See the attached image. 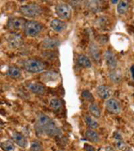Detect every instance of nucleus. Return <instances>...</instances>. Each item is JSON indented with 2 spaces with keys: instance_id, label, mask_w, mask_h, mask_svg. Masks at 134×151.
<instances>
[{
  "instance_id": "f257e3e1",
  "label": "nucleus",
  "mask_w": 134,
  "mask_h": 151,
  "mask_svg": "<svg viewBox=\"0 0 134 151\" xmlns=\"http://www.w3.org/2000/svg\"><path fill=\"white\" fill-rule=\"evenodd\" d=\"M35 129L38 133L46 134L50 137H58L61 135V130L56 126L54 121L44 114H39Z\"/></svg>"
},
{
  "instance_id": "473e14b6",
  "label": "nucleus",
  "mask_w": 134,
  "mask_h": 151,
  "mask_svg": "<svg viewBox=\"0 0 134 151\" xmlns=\"http://www.w3.org/2000/svg\"><path fill=\"white\" fill-rule=\"evenodd\" d=\"M130 73H131V76H132V79L134 81V65H132L130 67Z\"/></svg>"
},
{
  "instance_id": "423d86ee",
  "label": "nucleus",
  "mask_w": 134,
  "mask_h": 151,
  "mask_svg": "<svg viewBox=\"0 0 134 151\" xmlns=\"http://www.w3.org/2000/svg\"><path fill=\"white\" fill-rule=\"evenodd\" d=\"M26 22L22 18H10L7 22V28L12 31H21L22 29H24Z\"/></svg>"
},
{
  "instance_id": "bb28decb",
  "label": "nucleus",
  "mask_w": 134,
  "mask_h": 151,
  "mask_svg": "<svg viewBox=\"0 0 134 151\" xmlns=\"http://www.w3.org/2000/svg\"><path fill=\"white\" fill-rule=\"evenodd\" d=\"M81 96H82L83 99H85L86 100H88L89 102H93L94 101V97L91 94V92L89 91V90H83L82 93H81Z\"/></svg>"
},
{
  "instance_id": "72a5a7b5",
  "label": "nucleus",
  "mask_w": 134,
  "mask_h": 151,
  "mask_svg": "<svg viewBox=\"0 0 134 151\" xmlns=\"http://www.w3.org/2000/svg\"><path fill=\"white\" fill-rule=\"evenodd\" d=\"M106 151H115L112 147H110V146H108V147H107V148H106Z\"/></svg>"
},
{
  "instance_id": "f3484780",
  "label": "nucleus",
  "mask_w": 134,
  "mask_h": 151,
  "mask_svg": "<svg viewBox=\"0 0 134 151\" xmlns=\"http://www.w3.org/2000/svg\"><path fill=\"white\" fill-rule=\"evenodd\" d=\"M77 64L81 66V67H83V68H89V67H91V61L90 59L84 55H80L77 58Z\"/></svg>"
},
{
  "instance_id": "f704fd0d",
  "label": "nucleus",
  "mask_w": 134,
  "mask_h": 151,
  "mask_svg": "<svg viewBox=\"0 0 134 151\" xmlns=\"http://www.w3.org/2000/svg\"><path fill=\"white\" fill-rule=\"evenodd\" d=\"M124 151H132L130 147H128V148H125V150Z\"/></svg>"
},
{
  "instance_id": "6e6552de",
  "label": "nucleus",
  "mask_w": 134,
  "mask_h": 151,
  "mask_svg": "<svg viewBox=\"0 0 134 151\" xmlns=\"http://www.w3.org/2000/svg\"><path fill=\"white\" fill-rule=\"evenodd\" d=\"M104 58H105V61H106L107 66L109 67V69L114 70V69L116 68V66H117V59H116L115 54L111 50L106 51V53L104 55Z\"/></svg>"
},
{
  "instance_id": "7c9ffc66",
  "label": "nucleus",
  "mask_w": 134,
  "mask_h": 151,
  "mask_svg": "<svg viewBox=\"0 0 134 151\" xmlns=\"http://www.w3.org/2000/svg\"><path fill=\"white\" fill-rule=\"evenodd\" d=\"M107 40H108V39H107V36L102 35V36L98 37V41H99L100 43H102V44H106V43L107 42Z\"/></svg>"
},
{
  "instance_id": "0eeeda50",
  "label": "nucleus",
  "mask_w": 134,
  "mask_h": 151,
  "mask_svg": "<svg viewBox=\"0 0 134 151\" xmlns=\"http://www.w3.org/2000/svg\"><path fill=\"white\" fill-rule=\"evenodd\" d=\"M106 108L111 114H119L122 109V106L119 100L115 99H109L106 102Z\"/></svg>"
},
{
  "instance_id": "c85d7f7f",
  "label": "nucleus",
  "mask_w": 134,
  "mask_h": 151,
  "mask_svg": "<svg viewBox=\"0 0 134 151\" xmlns=\"http://www.w3.org/2000/svg\"><path fill=\"white\" fill-rule=\"evenodd\" d=\"M115 145H116V147H117L119 149H122V148L125 147V143L122 141V139H121V140H116V141H115Z\"/></svg>"
},
{
  "instance_id": "2eb2a0df",
  "label": "nucleus",
  "mask_w": 134,
  "mask_h": 151,
  "mask_svg": "<svg viewBox=\"0 0 134 151\" xmlns=\"http://www.w3.org/2000/svg\"><path fill=\"white\" fill-rule=\"evenodd\" d=\"M12 139H13V141H14V143H16L19 147H27V144H28L27 139L22 134H21L19 132H14Z\"/></svg>"
},
{
  "instance_id": "1a4fd4ad",
  "label": "nucleus",
  "mask_w": 134,
  "mask_h": 151,
  "mask_svg": "<svg viewBox=\"0 0 134 151\" xmlns=\"http://www.w3.org/2000/svg\"><path fill=\"white\" fill-rule=\"evenodd\" d=\"M97 94L102 99H109L112 95V89L106 85H100L97 88Z\"/></svg>"
},
{
  "instance_id": "9d476101",
  "label": "nucleus",
  "mask_w": 134,
  "mask_h": 151,
  "mask_svg": "<svg viewBox=\"0 0 134 151\" xmlns=\"http://www.w3.org/2000/svg\"><path fill=\"white\" fill-rule=\"evenodd\" d=\"M89 52L90 56L92 57V59L94 60V61L96 63L99 64L100 61H101V53H100V49L96 43H94V42L90 43Z\"/></svg>"
},
{
  "instance_id": "e433bc0d",
  "label": "nucleus",
  "mask_w": 134,
  "mask_h": 151,
  "mask_svg": "<svg viewBox=\"0 0 134 151\" xmlns=\"http://www.w3.org/2000/svg\"><path fill=\"white\" fill-rule=\"evenodd\" d=\"M133 95H134V93H133Z\"/></svg>"
},
{
  "instance_id": "393cba45",
  "label": "nucleus",
  "mask_w": 134,
  "mask_h": 151,
  "mask_svg": "<svg viewBox=\"0 0 134 151\" xmlns=\"http://www.w3.org/2000/svg\"><path fill=\"white\" fill-rule=\"evenodd\" d=\"M30 151H43L42 144L38 140H34L30 145Z\"/></svg>"
},
{
  "instance_id": "f8f14e48",
  "label": "nucleus",
  "mask_w": 134,
  "mask_h": 151,
  "mask_svg": "<svg viewBox=\"0 0 134 151\" xmlns=\"http://www.w3.org/2000/svg\"><path fill=\"white\" fill-rule=\"evenodd\" d=\"M60 40L55 38H47L41 43V47L44 49H54L59 47Z\"/></svg>"
},
{
  "instance_id": "39448f33",
  "label": "nucleus",
  "mask_w": 134,
  "mask_h": 151,
  "mask_svg": "<svg viewBox=\"0 0 134 151\" xmlns=\"http://www.w3.org/2000/svg\"><path fill=\"white\" fill-rule=\"evenodd\" d=\"M55 14L62 20H68L72 16V9L68 4L60 3L55 6Z\"/></svg>"
},
{
  "instance_id": "5701e85b",
  "label": "nucleus",
  "mask_w": 134,
  "mask_h": 151,
  "mask_svg": "<svg viewBox=\"0 0 134 151\" xmlns=\"http://www.w3.org/2000/svg\"><path fill=\"white\" fill-rule=\"evenodd\" d=\"M1 147L4 151H14V145L11 140H6L1 143Z\"/></svg>"
},
{
  "instance_id": "cd10ccee",
  "label": "nucleus",
  "mask_w": 134,
  "mask_h": 151,
  "mask_svg": "<svg viewBox=\"0 0 134 151\" xmlns=\"http://www.w3.org/2000/svg\"><path fill=\"white\" fill-rule=\"evenodd\" d=\"M110 79H112L113 81H120V80H121V77L119 76V75H117V73H115V72H113V73H110Z\"/></svg>"
},
{
  "instance_id": "4468645a",
  "label": "nucleus",
  "mask_w": 134,
  "mask_h": 151,
  "mask_svg": "<svg viewBox=\"0 0 134 151\" xmlns=\"http://www.w3.org/2000/svg\"><path fill=\"white\" fill-rule=\"evenodd\" d=\"M28 88L32 93H34L36 95H43V94H45V91H46L45 87L42 84L38 83V82L30 83L28 85Z\"/></svg>"
},
{
  "instance_id": "a878e982",
  "label": "nucleus",
  "mask_w": 134,
  "mask_h": 151,
  "mask_svg": "<svg viewBox=\"0 0 134 151\" xmlns=\"http://www.w3.org/2000/svg\"><path fill=\"white\" fill-rule=\"evenodd\" d=\"M56 78H58V74L56 73H53V72H48V73H46L43 76H42V79L47 82L48 81H54L55 80Z\"/></svg>"
},
{
  "instance_id": "6ab92c4d",
  "label": "nucleus",
  "mask_w": 134,
  "mask_h": 151,
  "mask_svg": "<svg viewBox=\"0 0 134 151\" xmlns=\"http://www.w3.org/2000/svg\"><path fill=\"white\" fill-rule=\"evenodd\" d=\"M7 75L13 79H20L22 77V72L15 66H10L7 70Z\"/></svg>"
},
{
  "instance_id": "c9c22d12",
  "label": "nucleus",
  "mask_w": 134,
  "mask_h": 151,
  "mask_svg": "<svg viewBox=\"0 0 134 151\" xmlns=\"http://www.w3.org/2000/svg\"><path fill=\"white\" fill-rule=\"evenodd\" d=\"M112 3H113V4H117V5H118L119 2H118V1H112Z\"/></svg>"
},
{
  "instance_id": "a211bd4d",
  "label": "nucleus",
  "mask_w": 134,
  "mask_h": 151,
  "mask_svg": "<svg viewBox=\"0 0 134 151\" xmlns=\"http://www.w3.org/2000/svg\"><path fill=\"white\" fill-rule=\"evenodd\" d=\"M84 120H85V123L89 127V129H97L98 128L99 124L97 123V121L92 116V115H89V114H86L84 116Z\"/></svg>"
},
{
  "instance_id": "b1692460",
  "label": "nucleus",
  "mask_w": 134,
  "mask_h": 151,
  "mask_svg": "<svg viewBox=\"0 0 134 151\" xmlns=\"http://www.w3.org/2000/svg\"><path fill=\"white\" fill-rule=\"evenodd\" d=\"M49 106H50V107H51L53 110L57 111V110H59V109L62 107V102H61V100L58 99H53L50 100Z\"/></svg>"
},
{
  "instance_id": "9b49d317",
  "label": "nucleus",
  "mask_w": 134,
  "mask_h": 151,
  "mask_svg": "<svg viewBox=\"0 0 134 151\" xmlns=\"http://www.w3.org/2000/svg\"><path fill=\"white\" fill-rule=\"evenodd\" d=\"M7 43L11 47L16 48L21 46L22 43V38L18 33H11L7 37Z\"/></svg>"
},
{
  "instance_id": "2f4dec72",
  "label": "nucleus",
  "mask_w": 134,
  "mask_h": 151,
  "mask_svg": "<svg viewBox=\"0 0 134 151\" xmlns=\"http://www.w3.org/2000/svg\"><path fill=\"white\" fill-rule=\"evenodd\" d=\"M84 147H85V150H86V151H96L95 148H94L92 146L89 145V144H85V145H84Z\"/></svg>"
},
{
  "instance_id": "ddd939ff",
  "label": "nucleus",
  "mask_w": 134,
  "mask_h": 151,
  "mask_svg": "<svg viewBox=\"0 0 134 151\" xmlns=\"http://www.w3.org/2000/svg\"><path fill=\"white\" fill-rule=\"evenodd\" d=\"M50 27L53 31H55L56 32H62L67 28V24H66V22H64L61 20L54 19L50 22Z\"/></svg>"
},
{
  "instance_id": "20e7f679",
  "label": "nucleus",
  "mask_w": 134,
  "mask_h": 151,
  "mask_svg": "<svg viewBox=\"0 0 134 151\" xmlns=\"http://www.w3.org/2000/svg\"><path fill=\"white\" fill-rule=\"evenodd\" d=\"M43 29V25L36 21L26 22L25 27L23 29L24 33L28 37H37Z\"/></svg>"
},
{
  "instance_id": "f03ea898",
  "label": "nucleus",
  "mask_w": 134,
  "mask_h": 151,
  "mask_svg": "<svg viewBox=\"0 0 134 151\" xmlns=\"http://www.w3.org/2000/svg\"><path fill=\"white\" fill-rule=\"evenodd\" d=\"M20 12L26 17L35 18V17L40 16L43 13V9L40 5L32 3V4L22 6L20 7Z\"/></svg>"
},
{
  "instance_id": "c756f323",
  "label": "nucleus",
  "mask_w": 134,
  "mask_h": 151,
  "mask_svg": "<svg viewBox=\"0 0 134 151\" xmlns=\"http://www.w3.org/2000/svg\"><path fill=\"white\" fill-rule=\"evenodd\" d=\"M81 4H82L81 1H69L68 2V5H73V7H74V8L80 7V6H78V5H81Z\"/></svg>"
},
{
  "instance_id": "aec40b11",
  "label": "nucleus",
  "mask_w": 134,
  "mask_h": 151,
  "mask_svg": "<svg viewBox=\"0 0 134 151\" xmlns=\"http://www.w3.org/2000/svg\"><path fill=\"white\" fill-rule=\"evenodd\" d=\"M99 4H100L99 1H87V2H85L86 7L89 11L94 12V13H97V12H98L100 10Z\"/></svg>"
},
{
  "instance_id": "4be33fe9",
  "label": "nucleus",
  "mask_w": 134,
  "mask_h": 151,
  "mask_svg": "<svg viewBox=\"0 0 134 151\" xmlns=\"http://www.w3.org/2000/svg\"><path fill=\"white\" fill-rule=\"evenodd\" d=\"M129 2L128 1H119L117 5V12L119 14L122 15L127 13L129 9Z\"/></svg>"
},
{
  "instance_id": "dca6fc26",
  "label": "nucleus",
  "mask_w": 134,
  "mask_h": 151,
  "mask_svg": "<svg viewBox=\"0 0 134 151\" xmlns=\"http://www.w3.org/2000/svg\"><path fill=\"white\" fill-rule=\"evenodd\" d=\"M85 137L88 140L94 142V143H98L100 141V136L99 134L95 132L92 129H88L85 132Z\"/></svg>"
},
{
  "instance_id": "7ed1b4c3",
  "label": "nucleus",
  "mask_w": 134,
  "mask_h": 151,
  "mask_svg": "<svg viewBox=\"0 0 134 151\" xmlns=\"http://www.w3.org/2000/svg\"><path fill=\"white\" fill-rule=\"evenodd\" d=\"M23 67L29 73H41L45 70L46 65H44L43 62L40 61V60H38V59L30 58L24 62Z\"/></svg>"
},
{
  "instance_id": "412c9836",
  "label": "nucleus",
  "mask_w": 134,
  "mask_h": 151,
  "mask_svg": "<svg viewBox=\"0 0 134 151\" xmlns=\"http://www.w3.org/2000/svg\"><path fill=\"white\" fill-rule=\"evenodd\" d=\"M89 112L91 114V115H93L95 118H99L101 116V109L98 106L97 104H90L89 105Z\"/></svg>"
}]
</instances>
